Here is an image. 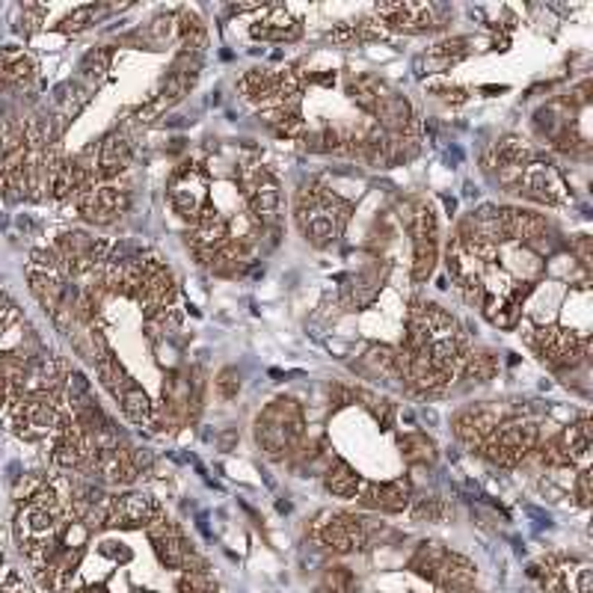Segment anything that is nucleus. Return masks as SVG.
<instances>
[{
    "label": "nucleus",
    "mask_w": 593,
    "mask_h": 593,
    "mask_svg": "<svg viewBox=\"0 0 593 593\" xmlns=\"http://www.w3.org/2000/svg\"><path fill=\"white\" fill-rule=\"evenodd\" d=\"M351 202H344L342 196L327 191L323 184H306L297 193V205H294V217H297L303 238L318 250L330 247L342 235L347 220H351Z\"/></svg>",
    "instance_id": "nucleus-1"
},
{
    "label": "nucleus",
    "mask_w": 593,
    "mask_h": 593,
    "mask_svg": "<svg viewBox=\"0 0 593 593\" xmlns=\"http://www.w3.org/2000/svg\"><path fill=\"white\" fill-rule=\"evenodd\" d=\"M303 431H306V419H303V407L294 398H276L255 419V443L262 445V452L273 460L297 452Z\"/></svg>",
    "instance_id": "nucleus-2"
},
{
    "label": "nucleus",
    "mask_w": 593,
    "mask_h": 593,
    "mask_svg": "<svg viewBox=\"0 0 593 593\" xmlns=\"http://www.w3.org/2000/svg\"><path fill=\"white\" fill-rule=\"evenodd\" d=\"M540 443V427L528 419H508L481 443L478 452L502 469H513Z\"/></svg>",
    "instance_id": "nucleus-3"
},
{
    "label": "nucleus",
    "mask_w": 593,
    "mask_h": 593,
    "mask_svg": "<svg viewBox=\"0 0 593 593\" xmlns=\"http://www.w3.org/2000/svg\"><path fill=\"white\" fill-rule=\"evenodd\" d=\"M140 292L134 300L140 303L146 321H158L170 312V306L179 297V285H175L170 267L155 252H140Z\"/></svg>",
    "instance_id": "nucleus-4"
},
{
    "label": "nucleus",
    "mask_w": 593,
    "mask_h": 593,
    "mask_svg": "<svg viewBox=\"0 0 593 593\" xmlns=\"http://www.w3.org/2000/svg\"><path fill=\"white\" fill-rule=\"evenodd\" d=\"M528 342L537 356L555 372H567L588 360V339L573 330H563V327H537L528 335Z\"/></svg>",
    "instance_id": "nucleus-5"
},
{
    "label": "nucleus",
    "mask_w": 593,
    "mask_h": 593,
    "mask_svg": "<svg viewBox=\"0 0 593 593\" xmlns=\"http://www.w3.org/2000/svg\"><path fill=\"white\" fill-rule=\"evenodd\" d=\"M309 537L315 544H321L323 549H330L335 555H351L365 549L368 544V534L360 516L353 513H321L309 528Z\"/></svg>",
    "instance_id": "nucleus-6"
},
{
    "label": "nucleus",
    "mask_w": 593,
    "mask_h": 593,
    "mask_svg": "<svg viewBox=\"0 0 593 593\" xmlns=\"http://www.w3.org/2000/svg\"><path fill=\"white\" fill-rule=\"evenodd\" d=\"M75 208L81 212L83 220L95 223V226H111L128 214L132 208V191L119 182H107V184H92L83 193L75 196Z\"/></svg>",
    "instance_id": "nucleus-7"
},
{
    "label": "nucleus",
    "mask_w": 593,
    "mask_h": 593,
    "mask_svg": "<svg viewBox=\"0 0 593 593\" xmlns=\"http://www.w3.org/2000/svg\"><path fill=\"white\" fill-rule=\"evenodd\" d=\"M440 262V223L431 205L412 214V280L427 282Z\"/></svg>",
    "instance_id": "nucleus-8"
},
{
    "label": "nucleus",
    "mask_w": 593,
    "mask_h": 593,
    "mask_svg": "<svg viewBox=\"0 0 593 593\" xmlns=\"http://www.w3.org/2000/svg\"><path fill=\"white\" fill-rule=\"evenodd\" d=\"M161 410H155V424H179L191 422L193 412L199 407V383L191 372H175L170 374V380L163 383V398Z\"/></svg>",
    "instance_id": "nucleus-9"
},
{
    "label": "nucleus",
    "mask_w": 593,
    "mask_h": 593,
    "mask_svg": "<svg viewBox=\"0 0 593 593\" xmlns=\"http://www.w3.org/2000/svg\"><path fill=\"white\" fill-rule=\"evenodd\" d=\"M241 187L243 196L250 202L252 214L262 223H273L280 214V182L273 179L264 163H243L241 167Z\"/></svg>",
    "instance_id": "nucleus-10"
},
{
    "label": "nucleus",
    "mask_w": 593,
    "mask_h": 593,
    "mask_svg": "<svg viewBox=\"0 0 593 593\" xmlns=\"http://www.w3.org/2000/svg\"><path fill=\"white\" fill-rule=\"evenodd\" d=\"M170 205L172 212L184 217V220H196L212 199H208V179L199 167H182L179 172H172L170 179Z\"/></svg>",
    "instance_id": "nucleus-11"
},
{
    "label": "nucleus",
    "mask_w": 593,
    "mask_h": 593,
    "mask_svg": "<svg viewBox=\"0 0 593 593\" xmlns=\"http://www.w3.org/2000/svg\"><path fill=\"white\" fill-rule=\"evenodd\" d=\"M525 199L540 202V205H561L567 202V184H563L561 172L555 170L552 163L534 155V161L525 167L523 182L516 187Z\"/></svg>",
    "instance_id": "nucleus-12"
},
{
    "label": "nucleus",
    "mask_w": 593,
    "mask_h": 593,
    "mask_svg": "<svg viewBox=\"0 0 593 593\" xmlns=\"http://www.w3.org/2000/svg\"><path fill=\"white\" fill-rule=\"evenodd\" d=\"M161 504L146 493H122L111 495V511H107V528H122V532H137L149 528L161 516Z\"/></svg>",
    "instance_id": "nucleus-13"
},
{
    "label": "nucleus",
    "mask_w": 593,
    "mask_h": 593,
    "mask_svg": "<svg viewBox=\"0 0 593 593\" xmlns=\"http://www.w3.org/2000/svg\"><path fill=\"white\" fill-rule=\"evenodd\" d=\"M146 534H149V544L151 549H155V555H158V561H161L167 570H184V563H187L193 549L187 546V540H184L182 528L172 523L167 513H161V516L146 528Z\"/></svg>",
    "instance_id": "nucleus-14"
},
{
    "label": "nucleus",
    "mask_w": 593,
    "mask_h": 593,
    "mask_svg": "<svg viewBox=\"0 0 593 593\" xmlns=\"http://www.w3.org/2000/svg\"><path fill=\"white\" fill-rule=\"evenodd\" d=\"M356 502L365 511L377 513H403L410 511L412 504V487L407 478H398V481H372L363 483V490L356 495Z\"/></svg>",
    "instance_id": "nucleus-15"
},
{
    "label": "nucleus",
    "mask_w": 593,
    "mask_h": 593,
    "mask_svg": "<svg viewBox=\"0 0 593 593\" xmlns=\"http://www.w3.org/2000/svg\"><path fill=\"white\" fill-rule=\"evenodd\" d=\"M199 69H202V57H193V54H179L175 62H172L170 75H167V81L161 83V90H158V99L151 101L158 111H167L172 104H179V101L191 92V87L199 81Z\"/></svg>",
    "instance_id": "nucleus-16"
},
{
    "label": "nucleus",
    "mask_w": 593,
    "mask_h": 593,
    "mask_svg": "<svg viewBox=\"0 0 593 593\" xmlns=\"http://www.w3.org/2000/svg\"><path fill=\"white\" fill-rule=\"evenodd\" d=\"M502 412L487 403H475L454 415V436L469 448H481V443L502 424Z\"/></svg>",
    "instance_id": "nucleus-17"
},
{
    "label": "nucleus",
    "mask_w": 593,
    "mask_h": 593,
    "mask_svg": "<svg viewBox=\"0 0 593 593\" xmlns=\"http://www.w3.org/2000/svg\"><path fill=\"white\" fill-rule=\"evenodd\" d=\"M134 161L132 137L125 132L107 134L95 149V172H99V184L116 182L122 172L128 170Z\"/></svg>",
    "instance_id": "nucleus-18"
},
{
    "label": "nucleus",
    "mask_w": 593,
    "mask_h": 593,
    "mask_svg": "<svg viewBox=\"0 0 593 593\" xmlns=\"http://www.w3.org/2000/svg\"><path fill=\"white\" fill-rule=\"evenodd\" d=\"M231 235L226 217H223L214 205H208V208L193 220V229L187 231V247H191L193 255L202 262L205 255H212V252L217 250V247H223Z\"/></svg>",
    "instance_id": "nucleus-19"
},
{
    "label": "nucleus",
    "mask_w": 593,
    "mask_h": 593,
    "mask_svg": "<svg viewBox=\"0 0 593 593\" xmlns=\"http://www.w3.org/2000/svg\"><path fill=\"white\" fill-rule=\"evenodd\" d=\"M377 15L386 27L401 33H424L436 27V19L427 3H383L377 7Z\"/></svg>",
    "instance_id": "nucleus-20"
},
{
    "label": "nucleus",
    "mask_w": 593,
    "mask_h": 593,
    "mask_svg": "<svg viewBox=\"0 0 593 593\" xmlns=\"http://www.w3.org/2000/svg\"><path fill=\"white\" fill-rule=\"evenodd\" d=\"M36 78V62L24 48H0V90H27Z\"/></svg>",
    "instance_id": "nucleus-21"
},
{
    "label": "nucleus",
    "mask_w": 593,
    "mask_h": 593,
    "mask_svg": "<svg viewBox=\"0 0 593 593\" xmlns=\"http://www.w3.org/2000/svg\"><path fill=\"white\" fill-rule=\"evenodd\" d=\"M374 116L380 119V128L389 134V137H410V134H415L410 101L403 99V95H398V92L392 90L386 92L380 99V104H377Z\"/></svg>",
    "instance_id": "nucleus-22"
},
{
    "label": "nucleus",
    "mask_w": 593,
    "mask_h": 593,
    "mask_svg": "<svg viewBox=\"0 0 593 593\" xmlns=\"http://www.w3.org/2000/svg\"><path fill=\"white\" fill-rule=\"evenodd\" d=\"M250 259H252L250 243L229 238V241L223 243V247H217L212 255H205L199 264H205V267L212 273H217V276H235V273H241L243 267L250 264Z\"/></svg>",
    "instance_id": "nucleus-23"
},
{
    "label": "nucleus",
    "mask_w": 593,
    "mask_h": 593,
    "mask_svg": "<svg viewBox=\"0 0 593 593\" xmlns=\"http://www.w3.org/2000/svg\"><path fill=\"white\" fill-rule=\"evenodd\" d=\"M267 19H262L259 24H252V36L262 42H294L300 39V21L294 19L292 12L285 10H264Z\"/></svg>",
    "instance_id": "nucleus-24"
},
{
    "label": "nucleus",
    "mask_w": 593,
    "mask_h": 593,
    "mask_svg": "<svg viewBox=\"0 0 593 593\" xmlns=\"http://www.w3.org/2000/svg\"><path fill=\"white\" fill-rule=\"evenodd\" d=\"M241 92L247 99L262 101L264 107H271L273 101L280 99L282 92V71H267V69H252L241 78Z\"/></svg>",
    "instance_id": "nucleus-25"
},
{
    "label": "nucleus",
    "mask_w": 593,
    "mask_h": 593,
    "mask_svg": "<svg viewBox=\"0 0 593 593\" xmlns=\"http://www.w3.org/2000/svg\"><path fill=\"white\" fill-rule=\"evenodd\" d=\"M433 582L440 588H448V591H466L475 584V563L460 552H445L440 573Z\"/></svg>",
    "instance_id": "nucleus-26"
},
{
    "label": "nucleus",
    "mask_w": 593,
    "mask_h": 593,
    "mask_svg": "<svg viewBox=\"0 0 593 593\" xmlns=\"http://www.w3.org/2000/svg\"><path fill=\"white\" fill-rule=\"evenodd\" d=\"M116 401H119L125 419L137 424V427H149V424H155V403H151V398L146 395V389H142L137 380L128 383Z\"/></svg>",
    "instance_id": "nucleus-27"
},
{
    "label": "nucleus",
    "mask_w": 593,
    "mask_h": 593,
    "mask_svg": "<svg viewBox=\"0 0 593 593\" xmlns=\"http://www.w3.org/2000/svg\"><path fill=\"white\" fill-rule=\"evenodd\" d=\"M363 478L356 475L351 463L335 460L323 475V487H327V493L335 495V499H356L360 490H363Z\"/></svg>",
    "instance_id": "nucleus-28"
},
{
    "label": "nucleus",
    "mask_w": 593,
    "mask_h": 593,
    "mask_svg": "<svg viewBox=\"0 0 593 593\" xmlns=\"http://www.w3.org/2000/svg\"><path fill=\"white\" fill-rule=\"evenodd\" d=\"M386 92H389V87L377 81V78H372V75H351V78H347V95H351V99L356 101V107L365 113L377 111V104H380Z\"/></svg>",
    "instance_id": "nucleus-29"
},
{
    "label": "nucleus",
    "mask_w": 593,
    "mask_h": 593,
    "mask_svg": "<svg viewBox=\"0 0 593 593\" xmlns=\"http://www.w3.org/2000/svg\"><path fill=\"white\" fill-rule=\"evenodd\" d=\"M445 552H448V549H445L443 544L424 540V544H419V549L412 552V558L407 567H410L415 575H422V579L433 582V579H436V573H440V563H443Z\"/></svg>",
    "instance_id": "nucleus-30"
},
{
    "label": "nucleus",
    "mask_w": 593,
    "mask_h": 593,
    "mask_svg": "<svg viewBox=\"0 0 593 593\" xmlns=\"http://www.w3.org/2000/svg\"><path fill=\"white\" fill-rule=\"evenodd\" d=\"M483 315H487V321L499 327V330H513L520 318H523V306L520 303H513L508 294L502 297H487L483 300Z\"/></svg>",
    "instance_id": "nucleus-31"
},
{
    "label": "nucleus",
    "mask_w": 593,
    "mask_h": 593,
    "mask_svg": "<svg viewBox=\"0 0 593 593\" xmlns=\"http://www.w3.org/2000/svg\"><path fill=\"white\" fill-rule=\"evenodd\" d=\"M179 36H182V54L202 57V50L208 45V33H205V24L196 12L184 10L179 15Z\"/></svg>",
    "instance_id": "nucleus-32"
},
{
    "label": "nucleus",
    "mask_w": 593,
    "mask_h": 593,
    "mask_svg": "<svg viewBox=\"0 0 593 593\" xmlns=\"http://www.w3.org/2000/svg\"><path fill=\"white\" fill-rule=\"evenodd\" d=\"M561 443L570 454V460L573 463H584L588 466V454H591V419H579L575 424H570L567 431L561 433Z\"/></svg>",
    "instance_id": "nucleus-33"
},
{
    "label": "nucleus",
    "mask_w": 593,
    "mask_h": 593,
    "mask_svg": "<svg viewBox=\"0 0 593 593\" xmlns=\"http://www.w3.org/2000/svg\"><path fill=\"white\" fill-rule=\"evenodd\" d=\"M460 372L466 380L472 383H490L499 372V360H495L493 351H472L463 356Z\"/></svg>",
    "instance_id": "nucleus-34"
},
{
    "label": "nucleus",
    "mask_w": 593,
    "mask_h": 593,
    "mask_svg": "<svg viewBox=\"0 0 593 593\" xmlns=\"http://www.w3.org/2000/svg\"><path fill=\"white\" fill-rule=\"evenodd\" d=\"M504 264L511 267L516 282H532L537 280L540 273H544V262H540V255L532 252L528 247H516V250L504 252Z\"/></svg>",
    "instance_id": "nucleus-35"
},
{
    "label": "nucleus",
    "mask_w": 593,
    "mask_h": 593,
    "mask_svg": "<svg viewBox=\"0 0 593 593\" xmlns=\"http://www.w3.org/2000/svg\"><path fill=\"white\" fill-rule=\"evenodd\" d=\"M401 454L407 463H433L436 460V445L424 433H403Z\"/></svg>",
    "instance_id": "nucleus-36"
},
{
    "label": "nucleus",
    "mask_w": 593,
    "mask_h": 593,
    "mask_svg": "<svg viewBox=\"0 0 593 593\" xmlns=\"http://www.w3.org/2000/svg\"><path fill=\"white\" fill-rule=\"evenodd\" d=\"M410 513L415 523H443L445 516L452 513V508L436 499V495H427V499H412Z\"/></svg>",
    "instance_id": "nucleus-37"
},
{
    "label": "nucleus",
    "mask_w": 593,
    "mask_h": 593,
    "mask_svg": "<svg viewBox=\"0 0 593 593\" xmlns=\"http://www.w3.org/2000/svg\"><path fill=\"white\" fill-rule=\"evenodd\" d=\"M534 454H537V460L544 463V466H549V469H567V466H573L570 454L563 448L561 436H552V440H546V443H537Z\"/></svg>",
    "instance_id": "nucleus-38"
},
{
    "label": "nucleus",
    "mask_w": 593,
    "mask_h": 593,
    "mask_svg": "<svg viewBox=\"0 0 593 593\" xmlns=\"http://www.w3.org/2000/svg\"><path fill=\"white\" fill-rule=\"evenodd\" d=\"M353 401H365V407L372 410V415L383 427H392L395 422V403L389 398H380V395L374 392H363V389H356L353 392Z\"/></svg>",
    "instance_id": "nucleus-39"
},
{
    "label": "nucleus",
    "mask_w": 593,
    "mask_h": 593,
    "mask_svg": "<svg viewBox=\"0 0 593 593\" xmlns=\"http://www.w3.org/2000/svg\"><path fill=\"white\" fill-rule=\"evenodd\" d=\"M111 62H113V48H107V45H99V48H92L87 57H83L81 62V71L83 78H95V81H101L107 71H111Z\"/></svg>",
    "instance_id": "nucleus-40"
},
{
    "label": "nucleus",
    "mask_w": 593,
    "mask_h": 593,
    "mask_svg": "<svg viewBox=\"0 0 593 593\" xmlns=\"http://www.w3.org/2000/svg\"><path fill=\"white\" fill-rule=\"evenodd\" d=\"M179 593H217V582L208 573V567L202 570H184L179 579Z\"/></svg>",
    "instance_id": "nucleus-41"
},
{
    "label": "nucleus",
    "mask_w": 593,
    "mask_h": 593,
    "mask_svg": "<svg viewBox=\"0 0 593 593\" xmlns=\"http://www.w3.org/2000/svg\"><path fill=\"white\" fill-rule=\"evenodd\" d=\"M353 588H356V582H353L347 567H330L315 593H353Z\"/></svg>",
    "instance_id": "nucleus-42"
},
{
    "label": "nucleus",
    "mask_w": 593,
    "mask_h": 593,
    "mask_svg": "<svg viewBox=\"0 0 593 593\" xmlns=\"http://www.w3.org/2000/svg\"><path fill=\"white\" fill-rule=\"evenodd\" d=\"M214 386H217V395H220L223 401H231L241 392V374H238V368H223Z\"/></svg>",
    "instance_id": "nucleus-43"
},
{
    "label": "nucleus",
    "mask_w": 593,
    "mask_h": 593,
    "mask_svg": "<svg viewBox=\"0 0 593 593\" xmlns=\"http://www.w3.org/2000/svg\"><path fill=\"white\" fill-rule=\"evenodd\" d=\"M95 15H99V10H95V7H81V10H75L71 15H66V19L60 21V31L62 33L87 31L92 21H95Z\"/></svg>",
    "instance_id": "nucleus-44"
},
{
    "label": "nucleus",
    "mask_w": 593,
    "mask_h": 593,
    "mask_svg": "<svg viewBox=\"0 0 593 593\" xmlns=\"http://www.w3.org/2000/svg\"><path fill=\"white\" fill-rule=\"evenodd\" d=\"M427 90H431L436 99L448 101V104H463V101L469 99V95H466V90H460V87H448V83H431Z\"/></svg>",
    "instance_id": "nucleus-45"
},
{
    "label": "nucleus",
    "mask_w": 593,
    "mask_h": 593,
    "mask_svg": "<svg viewBox=\"0 0 593 593\" xmlns=\"http://www.w3.org/2000/svg\"><path fill=\"white\" fill-rule=\"evenodd\" d=\"M591 483H593V475H591V469L584 466L582 472H579V481H575V499H579L582 508H591V499H593Z\"/></svg>",
    "instance_id": "nucleus-46"
},
{
    "label": "nucleus",
    "mask_w": 593,
    "mask_h": 593,
    "mask_svg": "<svg viewBox=\"0 0 593 593\" xmlns=\"http://www.w3.org/2000/svg\"><path fill=\"white\" fill-rule=\"evenodd\" d=\"M573 247L575 252H579V262H582L584 267H591V238H588V235H579Z\"/></svg>",
    "instance_id": "nucleus-47"
},
{
    "label": "nucleus",
    "mask_w": 593,
    "mask_h": 593,
    "mask_svg": "<svg viewBox=\"0 0 593 593\" xmlns=\"http://www.w3.org/2000/svg\"><path fill=\"white\" fill-rule=\"evenodd\" d=\"M71 593H111L104 584H83V588H78V591Z\"/></svg>",
    "instance_id": "nucleus-48"
}]
</instances>
